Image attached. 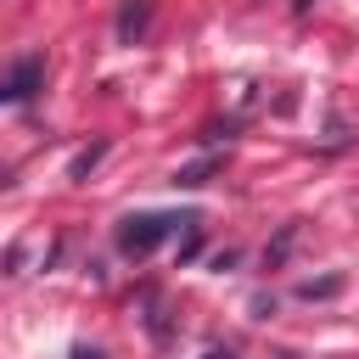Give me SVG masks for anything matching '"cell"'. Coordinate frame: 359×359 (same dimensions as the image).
Masks as SVG:
<instances>
[{"label": "cell", "instance_id": "obj_4", "mask_svg": "<svg viewBox=\"0 0 359 359\" xmlns=\"http://www.w3.org/2000/svg\"><path fill=\"white\" fill-rule=\"evenodd\" d=\"M342 275H314V280H297V297L303 303H325V297H342Z\"/></svg>", "mask_w": 359, "mask_h": 359}, {"label": "cell", "instance_id": "obj_1", "mask_svg": "<svg viewBox=\"0 0 359 359\" xmlns=\"http://www.w3.org/2000/svg\"><path fill=\"white\" fill-rule=\"evenodd\" d=\"M174 230H196V219L185 213V219H174V213H129L123 224H118V252L123 258H146V252H157Z\"/></svg>", "mask_w": 359, "mask_h": 359}, {"label": "cell", "instance_id": "obj_8", "mask_svg": "<svg viewBox=\"0 0 359 359\" xmlns=\"http://www.w3.org/2000/svg\"><path fill=\"white\" fill-rule=\"evenodd\" d=\"M196 252H202V236H196V230H185V241H180V264H185V258H196Z\"/></svg>", "mask_w": 359, "mask_h": 359}, {"label": "cell", "instance_id": "obj_5", "mask_svg": "<svg viewBox=\"0 0 359 359\" xmlns=\"http://www.w3.org/2000/svg\"><path fill=\"white\" fill-rule=\"evenodd\" d=\"M219 168H224V157H202V163L180 168V174H174V185H180V191H196V185H208V174H219Z\"/></svg>", "mask_w": 359, "mask_h": 359}, {"label": "cell", "instance_id": "obj_2", "mask_svg": "<svg viewBox=\"0 0 359 359\" xmlns=\"http://www.w3.org/2000/svg\"><path fill=\"white\" fill-rule=\"evenodd\" d=\"M34 90H45V56H17L11 73H6V90H0V95H6L11 107H22Z\"/></svg>", "mask_w": 359, "mask_h": 359}, {"label": "cell", "instance_id": "obj_6", "mask_svg": "<svg viewBox=\"0 0 359 359\" xmlns=\"http://www.w3.org/2000/svg\"><path fill=\"white\" fill-rule=\"evenodd\" d=\"M292 247H297V224H280V236H275V241L264 247V269H280Z\"/></svg>", "mask_w": 359, "mask_h": 359}, {"label": "cell", "instance_id": "obj_3", "mask_svg": "<svg viewBox=\"0 0 359 359\" xmlns=\"http://www.w3.org/2000/svg\"><path fill=\"white\" fill-rule=\"evenodd\" d=\"M146 28H151V0H123V11H118V45H135Z\"/></svg>", "mask_w": 359, "mask_h": 359}, {"label": "cell", "instance_id": "obj_9", "mask_svg": "<svg viewBox=\"0 0 359 359\" xmlns=\"http://www.w3.org/2000/svg\"><path fill=\"white\" fill-rule=\"evenodd\" d=\"M67 359H107V353H101V348H73Z\"/></svg>", "mask_w": 359, "mask_h": 359}, {"label": "cell", "instance_id": "obj_7", "mask_svg": "<svg viewBox=\"0 0 359 359\" xmlns=\"http://www.w3.org/2000/svg\"><path fill=\"white\" fill-rule=\"evenodd\" d=\"M101 157H107V140H95V146H84V151L73 157V168H67V174H73V180H84V174H90V168H95Z\"/></svg>", "mask_w": 359, "mask_h": 359}]
</instances>
